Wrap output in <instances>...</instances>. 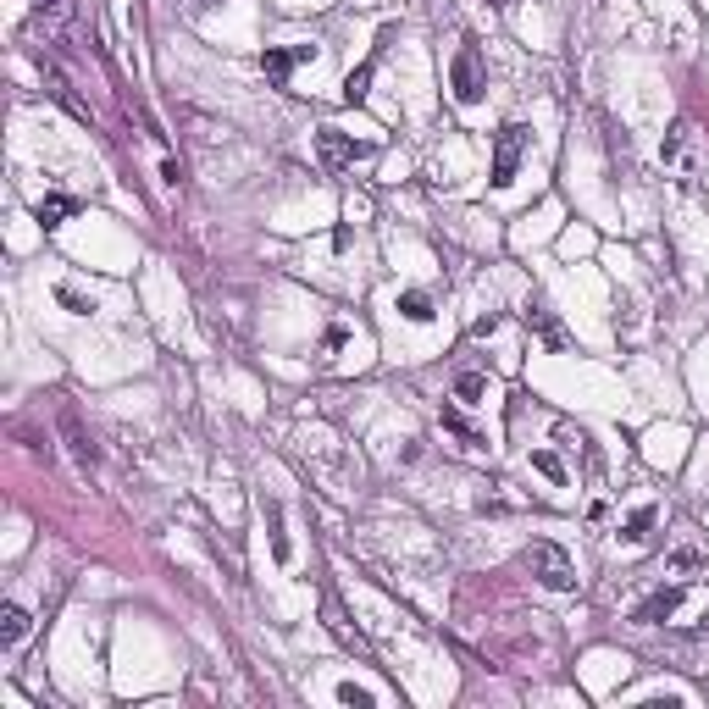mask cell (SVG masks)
<instances>
[{"label":"cell","mask_w":709,"mask_h":709,"mask_svg":"<svg viewBox=\"0 0 709 709\" xmlns=\"http://www.w3.org/2000/svg\"><path fill=\"white\" fill-rule=\"evenodd\" d=\"M521 565H527L532 577L543 582V588H554V593H571L577 588V565H571V554L560 549V543H527L521 549Z\"/></svg>","instance_id":"6da1fadb"},{"label":"cell","mask_w":709,"mask_h":709,"mask_svg":"<svg viewBox=\"0 0 709 709\" xmlns=\"http://www.w3.org/2000/svg\"><path fill=\"white\" fill-rule=\"evenodd\" d=\"M449 89H455L460 106H477V100H482V89H488V73H482L477 45H460V50H455V61H449Z\"/></svg>","instance_id":"7a4b0ae2"},{"label":"cell","mask_w":709,"mask_h":709,"mask_svg":"<svg viewBox=\"0 0 709 709\" xmlns=\"http://www.w3.org/2000/svg\"><path fill=\"white\" fill-rule=\"evenodd\" d=\"M521 150H527V128H521V122L499 128V145H493V183H499V189H505V183H516Z\"/></svg>","instance_id":"3957f363"},{"label":"cell","mask_w":709,"mask_h":709,"mask_svg":"<svg viewBox=\"0 0 709 709\" xmlns=\"http://www.w3.org/2000/svg\"><path fill=\"white\" fill-rule=\"evenodd\" d=\"M316 156H322L327 172H338V167H355V161L366 156V145H355V139L338 133V128H322V133H316Z\"/></svg>","instance_id":"277c9868"},{"label":"cell","mask_w":709,"mask_h":709,"mask_svg":"<svg viewBox=\"0 0 709 709\" xmlns=\"http://www.w3.org/2000/svg\"><path fill=\"white\" fill-rule=\"evenodd\" d=\"M61 438H67V449H73V460L84 471H95V460H100V449H95V438L84 433V416H78L73 405H61Z\"/></svg>","instance_id":"5b68a950"},{"label":"cell","mask_w":709,"mask_h":709,"mask_svg":"<svg viewBox=\"0 0 709 709\" xmlns=\"http://www.w3.org/2000/svg\"><path fill=\"white\" fill-rule=\"evenodd\" d=\"M316 56V50L311 45H294V50H266V56H261V73H266V84H272V89H289V73H294V67H300V61H311Z\"/></svg>","instance_id":"8992f818"},{"label":"cell","mask_w":709,"mask_h":709,"mask_svg":"<svg viewBox=\"0 0 709 709\" xmlns=\"http://www.w3.org/2000/svg\"><path fill=\"white\" fill-rule=\"evenodd\" d=\"M676 604H682V588H660V593H649V599L637 604V610H632V621H637V626H660L665 615L676 610Z\"/></svg>","instance_id":"52a82bcc"},{"label":"cell","mask_w":709,"mask_h":709,"mask_svg":"<svg viewBox=\"0 0 709 709\" xmlns=\"http://www.w3.org/2000/svg\"><path fill=\"white\" fill-rule=\"evenodd\" d=\"M23 637H28V610H23V604H6V610H0V643L17 649Z\"/></svg>","instance_id":"ba28073f"},{"label":"cell","mask_w":709,"mask_h":709,"mask_svg":"<svg viewBox=\"0 0 709 709\" xmlns=\"http://www.w3.org/2000/svg\"><path fill=\"white\" fill-rule=\"evenodd\" d=\"M73 211H78V200H67V194H45V200H39V222H45V228H61Z\"/></svg>","instance_id":"9c48e42d"},{"label":"cell","mask_w":709,"mask_h":709,"mask_svg":"<svg viewBox=\"0 0 709 709\" xmlns=\"http://www.w3.org/2000/svg\"><path fill=\"white\" fill-rule=\"evenodd\" d=\"M532 327H538V333H543V344H549V349H565V333H560V322H554V316L549 311H543V305H532Z\"/></svg>","instance_id":"30bf717a"},{"label":"cell","mask_w":709,"mask_h":709,"mask_svg":"<svg viewBox=\"0 0 709 709\" xmlns=\"http://www.w3.org/2000/svg\"><path fill=\"white\" fill-rule=\"evenodd\" d=\"M399 311H405L410 322H427V316H433V300H427L421 289H410V294H399Z\"/></svg>","instance_id":"8fae6325"},{"label":"cell","mask_w":709,"mask_h":709,"mask_svg":"<svg viewBox=\"0 0 709 709\" xmlns=\"http://www.w3.org/2000/svg\"><path fill=\"white\" fill-rule=\"evenodd\" d=\"M266 521H272V554H277V560H289V538H283V510L266 505Z\"/></svg>","instance_id":"7c38bea8"},{"label":"cell","mask_w":709,"mask_h":709,"mask_svg":"<svg viewBox=\"0 0 709 709\" xmlns=\"http://www.w3.org/2000/svg\"><path fill=\"white\" fill-rule=\"evenodd\" d=\"M366 78H372V61H366L361 73H349V84H344V100H349V106H361V100H366Z\"/></svg>","instance_id":"4fadbf2b"},{"label":"cell","mask_w":709,"mask_h":709,"mask_svg":"<svg viewBox=\"0 0 709 709\" xmlns=\"http://www.w3.org/2000/svg\"><path fill=\"white\" fill-rule=\"evenodd\" d=\"M649 527H654V510L643 505V510H637L632 521H626V532H621V538H626V543H637V538H643V532H649Z\"/></svg>","instance_id":"5bb4252c"},{"label":"cell","mask_w":709,"mask_h":709,"mask_svg":"<svg viewBox=\"0 0 709 709\" xmlns=\"http://www.w3.org/2000/svg\"><path fill=\"white\" fill-rule=\"evenodd\" d=\"M338 698H344L349 709H372V693H366V687H355V682H344V687H338Z\"/></svg>","instance_id":"9a60e30c"},{"label":"cell","mask_w":709,"mask_h":709,"mask_svg":"<svg viewBox=\"0 0 709 709\" xmlns=\"http://www.w3.org/2000/svg\"><path fill=\"white\" fill-rule=\"evenodd\" d=\"M482 388H488V383H482L477 372H466V377L455 383V394H460V399H482Z\"/></svg>","instance_id":"2e32d148"},{"label":"cell","mask_w":709,"mask_h":709,"mask_svg":"<svg viewBox=\"0 0 709 709\" xmlns=\"http://www.w3.org/2000/svg\"><path fill=\"white\" fill-rule=\"evenodd\" d=\"M444 427H455V433L466 438V444H477V433L466 427V416H460V410H449V405H444Z\"/></svg>","instance_id":"e0dca14e"},{"label":"cell","mask_w":709,"mask_h":709,"mask_svg":"<svg viewBox=\"0 0 709 709\" xmlns=\"http://www.w3.org/2000/svg\"><path fill=\"white\" fill-rule=\"evenodd\" d=\"M56 294H61V305H73L78 316H89V311H95V300H84L78 289H56Z\"/></svg>","instance_id":"ac0fdd59"},{"label":"cell","mask_w":709,"mask_h":709,"mask_svg":"<svg viewBox=\"0 0 709 709\" xmlns=\"http://www.w3.org/2000/svg\"><path fill=\"white\" fill-rule=\"evenodd\" d=\"M532 466H538V471H543V477H554V482H565V466H560V460H554V455H532Z\"/></svg>","instance_id":"d6986e66"},{"label":"cell","mask_w":709,"mask_h":709,"mask_svg":"<svg viewBox=\"0 0 709 709\" xmlns=\"http://www.w3.org/2000/svg\"><path fill=\"white\" fill-rule=\"evenodd\" d=\"M39 12H67V0H34Z\"/></svg>","instance_id":"ffe728a7"},{"label":"cell","mask_w":709,"mask_h":709,"mask_svg":"<svg viewBox=\"0 0 709 709\" xmlns=\"http://www.w3.org/2000/svg\"><path fill=\"white\" fill-rule=\"evenodd\" d=\"M200 6H217V0H200Z\"/></svg>","instance_id":"44dd1931"},{"label":"cell","mask_w":709,"mask_h":709,"mask_svg":"<svg viewBox=\"0 0 709 709\" xmlns=\"http://www.w3.org/2000/svg\"><path fill=\"white\" fill-rule=\"evenodd\" d=\"M493 6H505V0H493Z\"/></svg>","instance_id":"7402d4cb"}]
</instances>
